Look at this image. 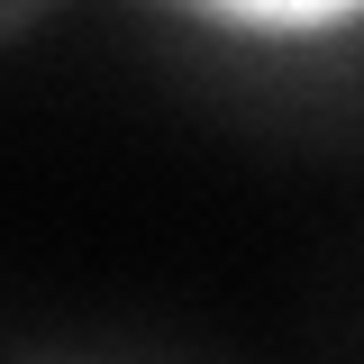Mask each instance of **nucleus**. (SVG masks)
Masks as SVG:
<instances>
[{"label":"nucleus","mask_w":364,"mask_h":364,"mask_svg":"<svg viewBox=\"0 0 364 364\" xmlns=\"http://www.w3.org/2000/svg\"><path fill=\"white\" fill-rule=\"evenodd\" d=\"M155 28L210 46H264V55H328V46H364V0H173L155 9Z\"/></svg>","instance_id":"f257e3e1"},{"label":"nucleus","mask_w":364,"mask_h":364,"mask_svg":"<svg viewBox=\"0 0 364 364\" xmlns=\"http://www.w3.org/2000/svg\"><path fill=\"white\" fill-rule=\"evenodd\" d=\"M28 28H46V9H37V0H18V9H0V37H28Z\"/></svg>","instance_id":"f03ea898"},{"label":"nucleus","mask_w":364,"mask_h":364,"mask_svg":"<svg viewBox=\"0 0 364 364\" xmlns=\"http://www.w3.org/2000/svg\"><path fill=\"white\" fill-rule=\"evenodd\" d=\"M9 364H91V355H9Z\"/></svg>","instance_id":"7ed1b4c3"}]
</instances>
